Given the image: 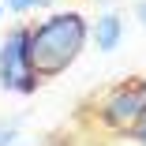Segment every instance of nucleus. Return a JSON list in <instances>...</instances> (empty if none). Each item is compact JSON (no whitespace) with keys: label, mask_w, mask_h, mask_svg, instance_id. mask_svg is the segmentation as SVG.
<instances>
[{"label":"nucleus","mask_w":146,"mask_h":146,"mask_svg":"<svg viewBox=\"0 0 146 146\" xmlns=\"http://www.w3.org/2000/svg\"><path fill=\"white\" fill-rule=\"evenodd\" d=\"M0 90H8V94H34L38 90L30 26H15L0 38Z\"/></svg>","instance_id":"obj_2"},{"label":"nucleus","mask_w":146,"mask_h":146,"mask_svg":"<svg viewBox=\"0 0 146 146\" xmlns=\"http://www.w3.org/2000/svg\"><path fill=\"white\" fill-rule=\"evenodd\" d=\"M86 45V19L79 11L52 15L41 26L30 30V52H34V71L38 75H60L75 64V56Z\"/></svg>","instance_id":"obj_1"},{"label":"nucleus","mask_w":146,"mask_h":146,"mask_svg":"<svg viewBox=\"0 0 146 146\" xmlns=\"http://www.w3.org/2000/svg\"><path fill=\"white\" fill-rule=\"evenodd\" d=\"M0 15H4V0H0Z\"/></svg>","instance_id":"obj_9"},{"label":"nucleus","mask_w":146,"mask_h":146,"mask_svg":"<svg viewBox=\"0 0 146 146\" xmlns=\"http://www.w3.org/2000/svg\"><path fill=\"white\" fill-rule=\"evenodd\" d=\"M139 142H142V146H146V120H142V124H139Z\"/></svg>","instance_id":"obj_8"},{"label":"nucleus","mask_w":146,"mask_h":146,"mask_svg":"<svg viewBox=\"0 0 146 146\" xmlns=\"http://www.w3.org/2000/svg\"><path fill=\"white\" fill-rule=\"evenodd\" d=\"M94 41H98V49L101 52H112V49H120V41H124V19L120 15H101L98 19V26H94Z\"/></svg>","instance_id":"obj_4"},{"label":"nucleus","mask_w":146,"mask_h":146,"mask_svg":"<svg viewBox=\"0 0 146 146\" xmlns=\"http://www.w3.org/2000/svg\"><path fill=\"white\" fill-rule=\"evenodd\" d=\"M49 0H4V8L8 11H15V15H23V11H34V8H45Z\"/></svg>","instance_id":"obj_5"},{"label":"nucleus","mask_w":146,"mask_h":146,"mask_svg":"<svg viewBox=\"0 0 146 146\" xmlns=\"http://www.w3.org/2000/svg\"><path fill=\"white\" fill-rule=\"evenodd\" d=\"M142 94H146V82H142Z\"/></svg>","instance_id":"obj_10"},{"label":"nucleus","mask_w":146,"mask_h":146,"mask_svg":"<svg viewBox=\"0 0 146 146\" xmlns=\"http://www.w3.org/2000/svg\"><path fill=\"white\" fill-rule=\"evenodd\" d=\"M105 120L112 127H135L146 120V94L142 90H116L109 101H105Z\"/></svg>","instance_id":"obj_3"},{"label":"nucleus","mask_w":146,"mask_h":146,"mask_svg":"<svg viewBox=\"0 0 146 146\" xmlns=\"http://www.w3.org/2000/svg\"><path fill=\"white\" fill-rule=\"evenodd\" d=\"M15 131H19V120H0V146H11Z\"/></svg>","instance_id":"obj_6"},{"label":"nucleus","mask_w":146,"mask_h":146,"mask_svg":"<svg viewBox=\"0 0 146 146\" xmlns=\"http://www.w3.org/2000/svg\"><path fill=\"white\" fill-rule=\"evenodd\" d=\"M135 15H139V23L146 26V0H142V4H139V8H135Z\"/></svg>","instance_id":"obj_7"}]
</instances>
